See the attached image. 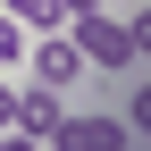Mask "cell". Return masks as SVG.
<instances>
[{"label": "cell", "instance_id": "obj_1", "mask_svg": "<svg viewBox=\"0 0 151 151\" xmlns=\"http://www.w3.org/2000/svg\"><path fill=\"white\" fill-rule=\"evenodd\" d=\"M76 50H84V67L92 76H126L134 67V34H126V17H109V9H92V17H76Z\"/></svg>", "mask_w": 151, "mask_h": 151}, {"label": "cell", "instance_id": "obj_2", "mask_svg": "<svg viewBox=\"0 0 151 151\" xmlns=\"http://www.w3.org/2000/svg\"><path fill=\"white\" fill-rule=\"evenodd\" d=\"M25 76H34V84H59V92H76L92 67H84V50H76V34H67V25H50V34H34Z\"/></svg>", "mask_w": 151, "mask_h": 151}, {"label": "cell", "instance_id": "obj_3", "mask_svg": "<svg viewBox=\"0 0 151 151\" xmlns=\"http://www.w3.org/2000/svg\"><path fill=\"white\" fill-rule=\"evenodd\" d=\"M50 151H134V126L118 109H84V118L67 109V126L50 134Z\"/></svg>", "mask_w": 151, "mask_h": 151}, {"label": "cell", "instance_id": "obj_4", "mask_svg": "<svg viewBox=\"0 0 151 151\" xmlns=\"http://www.w3.org/2000/svg\"><path fill=\"white\" fill-rule=\"evenodd\" d=\"M9 126H17V134H34V143H50V134L67 126V92H59V84H25V92H17V109H9Z\"/></svg>", "mask_w": 151, "mask_h": 151}, {"label": "cell", "instance_id": "obj_5", "mask_svg": "<svg viewBox=\"0 0 151 151\" xmlns=\"http://www.w3.org/2000/svg\"><path fill=\"white\" fill-rule=\"evenodd\" d=\"M0 9H9L25 34H50V25H67V17H59V0H0Z\"/></svg>", "mask_w": 151, "mask_h": 151}, {"label": "cell", "instance_id": "obj_6", "mask_svg": "<svg viewBox=\"0 0 151 151\" xmlns=\"http://www.w3.org/2000/svg\"><path fill=\"white\" fill-rule=\"evenodd\" d=\"M25 50H34V34L17 25L9 9H0V76H9V67H25Z\"/></svg>", "mask_w": 151, "mask_h": 151}, {"label": "cell", "instance_id": "obj_7", "mask_svg": "<svg viewBox=\"0 0 151 151\" xmlns=\"http://www.w3.org/2000/svg\"><path fill=\"white\" fill-rule=\"evenodd\" d=\"M126 126H134V143H151V76H134V92H126V109H118Z\"/></svg>", "mask_w": 151, "mask_h": 151}, {"label": "cell", "instance_id": "obj_8", "mask_svg": "<svg viewBox=\"0 0 151 151\" xmlns=\"http://www.w3.org/2000/svg\"><path fill=\"white\" fill-rule=\"evenodd\" d=\"M0 151H50V143H34V134H17V126H0Z\"/></svg>", "mask_w": 151, "mask_h": 151}, {"label": "cell", "instance_id": "obj_9", "mask_svg": "<svg viewBox=\"0 0 151 151\" xmlns=\"http://www.w3.org/2000/svg\"><path fill=\"white\" fill-rule=\"evenodd\" d=\"M92 9H101V0H59V17H67V25H76V17H92Z\"/></svg>", "mask_w": 151, "mask_h": 151}, {"label": "cell", "instance_id": "obj_10", "mask_svg": "<svg viewBox=\"0 0 151 151\" xmlns=\"http://www.w3.org/2000/svg\"><path fill=\"white\" fill-rule=\"evenodd\" d=\"M9 109H17V84H9V76H0V126H9Z\"/></svg>", "mask_w": 151, "mask_h": 151}]
</instances>
